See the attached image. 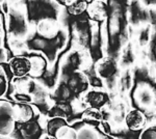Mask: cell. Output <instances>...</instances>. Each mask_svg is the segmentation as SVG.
<instances>
[{
	"label": "cell",
	"mask_w": 156,
	"mask_h": 139,
	"mask_svg": "<svg viewBox=\"0 0 156 139\" xmlns=\"http://www.w3.org/2000/svg\"><path fill=\"white\" fill-rule=\"evenodd\" d=\"M36 108L26 103L0 101V136L14 132L16 123H28L34 117Z\"/></svg>",
	"instance_id": "1"
},
{
	"label": "cell",
	"mask_w": 156,
	"mask_h": 139,
	"mask_svg": "<svg viewBox=\"0 0 156 139\" xmlns=\"http://www.w3.org/2000/svg\"><path fill=\"white\" fill-rule=\"evenodd\" d=\"M48 133L54 139H77L78 132L62 117H55L48 123Z\"/></svg>",
	"instance_id": "2"
},
{
	"label": "cell",
	"mask_w": 156,
	"mask_h": 139,
	"mask_svg": "<svg viewBox=\"0 0 156 139\" xmlns=\"http://www.w3.org/2000/svg\"><path fill=\"white\" fill-rule=\"evenodd\" d=\"M7 65L12 77L17 78H23L25 76H28L31 70L30 57L25 55H17L12 57Z\"/></svg>",
	"instance_id": "3"
},
{
	"label": "cell",
	"mask_w": 156,
	"mask_h": 139,
	"mask_svg": "<svg viewBox=\"0 0 156 139\" xmlns=\"http://www.w3.org/2000/svg\"><path fill=\"white\" fill-rule=\"evenodd\" d=\"M87 17L97 23H102L108 18V6L103 0H90L87 7Z\"/></svg>",
	"instance_id": "4"
},
{
	"label": "cell",
	"mask_w": 156,
	"mask_h": 139,
	"mask_svg": "<svg viewBox=\"0 0 156 139\" xmlns=\"http://www.w3.org/2000/svg\"><path fill=\"white\" fill-rule=\"evenodd\" d=\"M125 125L133 132L142 131L147 125V116L142 110L133 108L125 116Z\"/></svg>",
	"instance_id": "5"
},
{
	"label": "cell",
	"mask_w": 156,
	"mask_h": 139,
	"mask_svg": "<svg viewBox=\"0 0 156 139\" xmlns=\"http://www.w3.org/2000/svg\"><path fill=\"white\" fill-rule=\"evenodd\" d=\"M95 71L97 75L102 79H108L112 78L117 74L118 65L115 61L114 58L112 57H102L95 64Z\"/></svg>",
	"instance_id": "6"
},
{
	"label": "cell",
	"mask_w": 156,
	"mask_h": 139,
	"mask_svg": "<svg viewBox=\"0 0 156 139\" xmlns=\"http://www.w3.org/2000/svg\"><path fill=\"white\" fill-rule=\"evenodd\" d=\"M83 100L89 107L101 109L102 107H104L109 102V97L104 92H101V90L98 89H92L85 93Z\"/></svg>",
	"instance_id": "7"
},
{
	"label": "cell",
	"mask_w": 156,
	"mask_h": 139,
	"mask_svg": "<svg viewBox=\"0 0 156 139\" xmlns=\"http://www.w3.org/2000/svg\"><path fill=\"white\" fill-rule=\"evenodd\" d=\"M31 61V70L29 73L30 78H41L47 69V61L42 55L32 54L29 55Z\"/></svg>",
	"instance_id": "8"
},
{
	"label": "cell",
	"mask_w": 156,
	"mask_h": 139,
	"mask_svg": "<svg viewBox=\"0 0 156 139\" xmlns=\"http://www.w3.org/2000/svg\"><path fill=\"white\" fill-rule=\"evenodd\" d=\"M82 122L87 123H102L103 122V113L101 109L97 108L87 107L81 114Z\"/></svg>",
	"instance_id": "9"
},
{
	"label": "cell",
	"mask_w": 156,
	"mask_h": 139,
	"mask_svg": "<svg viewBox=\"0 0 156 139\" xmlns=\"http://www.w3.org/2000/svg\"><path fill=\"white\" fill-rule=\"evenodd\" d=\"M12 77L9 72V65L0 64V97L4 96L9 90V83Z\"/></svg>",
	"instance_id": "10"
},
{
	"label": "cell",
	"mask_w": 156,
	"mask_h": 139,
	"mask_svg": "<svg viewBox=\"0 0 156 139\" xmlns=\"http://www.w3.org/2000/svg\"><path fill=\"white\" fill-rule=\"evenodd\" d=\"M87 3H89L87 0H73L69 5L66 6L67 12L74 17L80 16L87 11Z\"/></svg>",
	"instance_id": "11"
},
{
	"label": "cell",
	"mask_w": 156,
	"mask_h": 139,
	"mask_svg": "<svg viewBox=\"0 0 156 139\" xmlns=\"http://www.w3.org/2000/svg\"><path fill=\"white\" fill-rule=\"evenodd\" d=\"M137 139H156V126L145 127L140 131Z\"/></svg>",
	"instance_id": "12"
},
{
	"label": "cell",
	"mask_w": 156,
	"mask_h": 139,
	"mask_svg": "<svg viewBox=\"0 0 156 139\" xmlns=\"http://www.w3.org/2000/svg\"><path fill=\"white\" fill-rule=\"evenodd\" d=\"M55 1H56L58 4H60V5H62V6L66 7V6L69 5L70 3H71L73 0H55Z\"/></svg>",
	"instance_id": "13"
}]
</instances>
